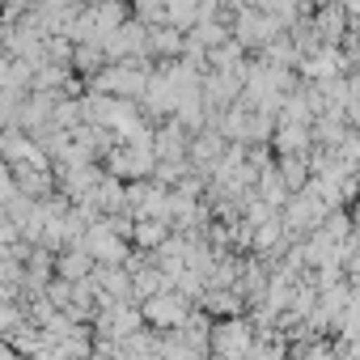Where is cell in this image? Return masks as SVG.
Wrapping results in <instances>:
<instances>
[{
	"label": "cell",
	"instance_id": "obj_7",
	"mask_svg": "<svg viewBox=\"0 0 360 360\" xmlns=\"http://www.w3.org/2000/svg\"><path fill=\"white\" fill-rule=\"evenodd\" d=\"M352 178H356V183H360V161H356V169H352Z\"/></svg>",
	"mask_w": 360,
	"mask_h": 360
},
{
	"label": "cell",
	"instance_id": "obj_6",
	"mask_svg": "<svg viewBox=\"0 0 360 360\" xmlns=\"http://www.w3.org/2000/svg\"><path fill=\"white\" fill-rule=\"evenodd\" d=\"M169 233H174V229H169L165 221H148V217H140L136 229H131V246H136V250H157Z\"/></svg>",
	"mask_w": 360,
	"mask_h": 360
},
{
	"label": "cell",
	"instance_id": "obj_4",
	"mask_svg": "<svg viewBox=\"0 0 360 360\" xmlns=\"http://www.w3.org/2000/svg\"><path fill=\"white\" fill-rule=\"evenodd\" d=\"M89 271H94V255H89L85 246H64V250L56 255V276H60V280H72V284H77V280H85Z\"/></svg>",
	"mask_w": 360,
	"mask_h": 360
},
{
	"label": "cell",
	"instance_id": "obj_2",
	"mask_svg": "<svg viewBox=\"0 0 360 360\" xmlns=\"http://www.w3.org/2000/svg\"><path fill=\"white\" fill-rule=\"evenodd\" d=\"M195 309V301L191 297H183L178 288H161V292H153L148 301H140V314H144V322L153 326V330H174V326H183V318Z\"/></svg>",
	"mask_w": 360,
	"mask_h": 360
},
{
	"label": "cell",
	"instance_id": "obj_3",
	"mask_svg": "<svg viewBox=\"0 0 360 360\" xmlns=\"http://www.w3.org/2000/svg\"><path fill=\"white\" fill-rule=\"evenodd\" d=\"M81 246L94 255V263H127V255H131V246H127V238H119V233H110L102 221H94L89 229H85V238H81Z\"/></svg>",
	"mask_w": 360,
	"mask_h": 360
},
{
	"label": "cell",
	"instance_id": "obj_1",
	"mask_svg": "<svg viewBox=\"0 0 360 360\" xmlns=\"http://www.w3.org/2000/svg\"><path fill=\"white\" fill-rule=\"evenodd\" d=\"M250 343H255V326H250L246 314H238V318H221V322H212V347H208V360H246Z\"/></svg>",
	"mask_w": 360,
	"mask_h": 360
},
{
	"label": "cell",
	"instance_id": "obj_5",
	"mask_svg": "<svg viewBox=\"0 0 360 360\" xmlns=\"http://www.w3.org/2000/svg\"><path fill=\"white\" fill-rule=\"evenodd\" d=\"M276 169L284 178L288 195L292 191H305V183H309V153H284V157H276Z\"/></svg>",
	"mask_w": 360,
	"mask_h": 360
}]
</instances>
